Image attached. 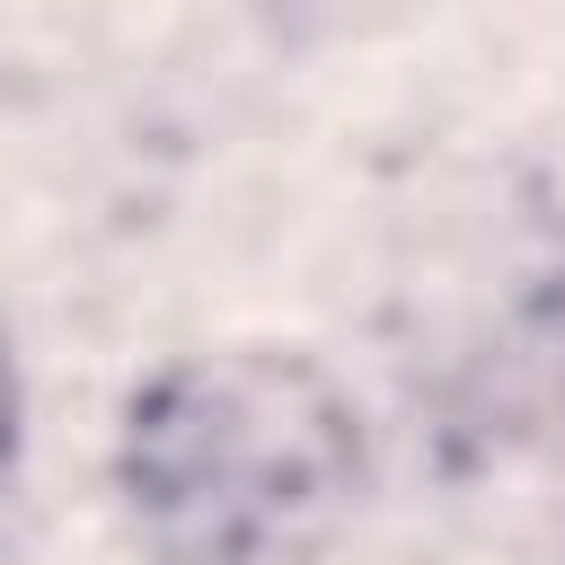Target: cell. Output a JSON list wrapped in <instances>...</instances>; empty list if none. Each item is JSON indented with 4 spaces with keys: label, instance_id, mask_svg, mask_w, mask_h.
<instances>
[{
    "label": "cell",
    "instance_id": "cell-1",
    "mask_svg": "<svg viewBox=\"0 0 565 565\" xmlns=\"http://www.w3.org/2000/svg\"><path fill=\"white\" fill-rule=\"evenodd\" d=\"M353 388L300 344L159 362L115 424V503L150 565H291L362 494Z\"/></svg>",
    "mask_w": 565,
    "mask_h": 565
},
{
    "label": "cell",
    "instance_id": "cell-2",
    "mask_svg": "<svg viewBox=\"0 0 565 565\" xmlns=\"http://www.w3.org/2000/svg\"><path fill=\"white\" fill-rule=\"evenodd\" d=\"M450 459L565 450V212H530L415 388Z\"/></svg>",
    "mask_w": 565,
    "mask_h": 565
},
{
    "label": "cell",
    "instance_id": "cell-3",
    "mask_svg": "<svg viewBox=\"0 0 565 565\" xmlns=\"http://www.w3.org/2000/svg\"><path fill=\"white\" fill-rule=\"evenodd\" d=\"M18 441H26V380H18V353H9V327H0V486L18 468Z\"/></svg>",
    "mask_w": 565,
    "mask_h": 565
}]
</instances>
